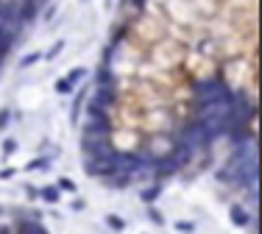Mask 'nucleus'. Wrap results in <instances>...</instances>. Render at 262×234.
Masks as SVG:
<instances>
[{
	"instance_id": "nucleus-1",
	"label": "nucleus",
	"mask_w": 262,
	"mask_h": 234,
	"mask_svg": "<svg viewBox=\"0 0 262 234\" xmlns=\"http://www.w3.org/2000/svg\"><path fill=\"white\" fill-rule=\"evenodd\" d=\"M257 14V0H123L87 100V173L142 187L254 145Z\"/></svg>"
},
{
	"instance_id": "nucleus-3",
	"label": "nucleus",
	"mask_w": 262,
	"mask_h": 234,
	"mask_svg": "<svg viewBox=\"0 0 262 234\" xmlns=\"http://www.w3.org/2000/svg\"><path fill=\"white\" fill-rule=\"evenodd\" d=\"M0 234H48L39 223H31V220H17V223H8V226H0Z\"/></svg>"
},
{
	"instance_id": "nucleus-2",
	"label": "nucleus",
	"mask_w": 262,
	"mask_h": 234,
	"mask_svg": "<svg viewBox=\"0 0 262 234\" xmlns=\"http://www.w3.org/2000/svg\"><path fill=\"white\" fill-rule=\"evenodd\" d=\"M42 0H0V64L6 62L25 22L34 17Z\"/></svg>"
}]
</instances>
